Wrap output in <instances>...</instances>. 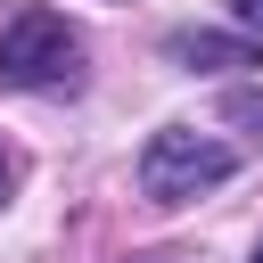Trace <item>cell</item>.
Instances as JSON below:
<instances>
[{
	"instance_id": "1",
	"label": "cell",
	"mask_w": 263,
	"mask_h": 263,
	"mask_svg": "<svg viewBox=\"0 0 263 263\" xmlns=\"http://www.w3.org/2000/svg\"><path fill=\"white\" fill-rule=\"evenodd\" d=\"M0 82L8 90H74L82 82V33L58 8H16L0 25Z\"/></svg>"
},
{
	"instance_id": "2",
	"label": "cell",
	"mask_w": 263,
	"mask_h": 263,
	"mask_svg": "<svg viewBox=\"0 0 263 263\" xmlns=\"http://www.w3.org/2000/svg\"><path fill=\"white\" fill-rule=\"evenodd\" d=\"M230 164H238V156H230L214 132L173 123V132H156V140L140 148V189H148L156 205H189V197L222 189V181H230Z\"/></svg>"
},
{
	"instance_id": "3",
	"label": "cell",
	"mask_w": 263,
	"mask_h": 263,
	"mask_svg": "<svg viewBox=\"0 0 263 263\" xmlns=\"http://www.w3.org/2000/svg\"><path fill=\"white\" fill-rule=\"evenodd\" d=\"M164 49H173V66H197V74H214V66H263L255 33L247 41H230V33H173Z\"/></svg>"
},
{
	"instance_id": "4",
	"label": "cell",
	"mask_w": 263,
	"mask_h": 263,
	"mask_svg": "<svg viewBox=\"0 0 263 263\" xmlns=\"http://www.w3.org/2000/svg\"><path fill=\"white\" fill-rule=\"evenodd\" d=\"M230 123H255V132H263V90H238V99H230Z\"/></svg>"
},
{
	"instance_id": "5",
	"label": "cell",
	"mask_w": 263,
	"mask_h": 263,
	"mask_svg": "<svg viewBox=\"0 0 263 263\" xmlns=\"http://www.w3.org/2000/svg\"><path fill=\"white\" fill-rule=\"evenodd\" d=\"M230 16H238V25L255 33V41H263V0H230Z\"/></svg>"
},
{
	"instance_id": "6",
	"label": "cell",
	"mask_w": 263,
	"mask_h": 263,
	"mask_svg": "<svg viewBox=\"0 0 263 263\" xmlns=\"http://www.w3.org/2000/svg\"><path fill=\"white\" fill-rule=\"evenodd\" d=\"M8 189H16V156L0 148V205H8Z\"/></svg>"
},
{
	"instance_id": "7",
	"label": "cell",
	"mask_w": 263,
	"mask_h": 263,
	"mask_svg": "<svg viewBox=\"0 0 263 263\" xmlns=\"http://www.w3.org/2000/svg\"><path fill=\"white\" fill-rule=\"evenodd\" d=\"M148 263H173V255H148Z\"/></svg>"
},
{
	"instance_id": "8",
	"label": "cell",
	"mask_w": 263,
	"mask_h": 263,
	"mask_svg": "<svg viewBox=\"0 0 263 263\" xmlns=\"http://www.w3.org/2000/svg\"><path fill=\"white\" fill-rule=\"evenodd\" d=\"M255 263H263V255H255Z\"/></svg>"
}]
</instances>
